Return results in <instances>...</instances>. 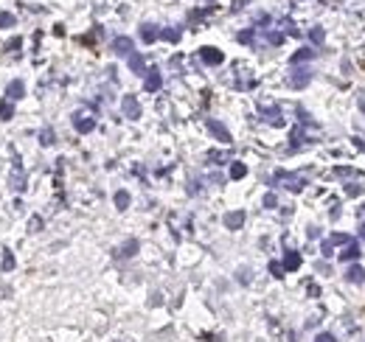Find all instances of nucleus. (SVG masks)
<instances>
[{"mask_svg": "<svg viewBox=\"0 0 365 342\" xmlns=\"http://www.w3.org/2000/svg\"><path fill=\"white\" fill-rule=\"evenodd\" d=\"M287 82H289L292 90H304V87L312 82V71H309V68H295V65H292V73L287 76Z\"/></svg>", "mask_w": 365, "mask_h": 342, "instance_id": "nucleus-1", "label": "nucleus"}, {"mask_svg": "<svg viewBox=\"0 0 365 342\" xmlns=\"http://www.w3.org/2000/svg\"><path fill=\"white\" fill-rule=\"evenodd\" d=\"M275 180H281V182H284V188H287V191H292V194H301V191H304V185H307V180H304L301 174H287V171H278V174H275Z\"/></svg>", "mask_w": 365, "mask_h": 342, "instance_id": "nucleus-2", "label": "nucleus"}, {"mask_svg": "<svg viewBox=\"0 0 365 342\" xmlns=\"http://www.w3.org/2000/svg\"><path fill=\"white\" fill-rule=\"evenodd\" d=\"M121 110H124V118H140V104H138L135 95H124V101H121Z\"/></svg>", "mask_w": 365, "mask_h": 342, "instance_id": "nucleus-3", "label": "nucleus"}, {"mask_svg": "<svg viewBox=\"0 0 365 342\" xmlns=\"http://www.w3.org/2000/svg\"><path fill=\"white\" fill-rule=\"evenodd\" d=\"M200 59L205 62V65H222L225 62V56H222V51H217V48H200Z\"/></svg>", "mask_w": 365, "mask_h": 342, "instance_id": "nucleus-4", "label": "nucleus"}, {"mask_svg": "<svg viewBox=\"0 0 365 342\" xmlns=\"http://www.w3.org/2000/svg\"><path fill=\"white\" fill-rule=\"evenodd\" d=\"M73 127H76V132L88 135V132L96 129V118H93V115H85V113H76V115H73Z\"/></svg>", "mask_w": 365, "mask_h": 342, "instance_id": "nucleus-5", "label": "nucleus"}, {"mask_svg": "<svg viewBox=\"0 0 365 342\" xmlns=\"http://www.w3.org/2000/svg\"><path fill=\"white\" fill-rule=\"evenodd\" d=\"M23 95H26V85H23L20 79H14L11 85L6 87V101H11V104H14V101H20Z\"/></svg>", "mask_w": 365, "mask_h": 342, "instance_id": "nucleus-6", "label": "nucleus"}, {"mask_svg": "<svg viewBox=\"0 0 365 342\" xmlns=\"http://www.w3.org/2000/svg\"><path fill=\"white\" fill-rule=\"evenodd\" d=\"M245 219H247L245 211H230V214H225L222 222H225V227H228V230H239V227L245 224Z\"/></svg>", "mask_w": 365, "mask_h": 342, "instance_id": "nucleus-7", "label": "nucleus"}, {"mask_svg": "<svg viewBox=\"0 0 365 342\" xmlns=\"http://www.w3.org/2000/svg\"><path fill=\"white\" fill-rule=\"evenodd\" d=\"M113 51H115L118 56H130V53H133V40H130V37H115V40H113Z\"/></svg>", "mask_w": 365, "mask_h": 342, "instance_id": "nucleus-8", "label": "nucleus"}, {"mask_svg": "<svg viewBox=\"0 0 365 342\" xmlns=\"http://www.w3.org/2000/svg\"><path fill=\"white\" fill-rule=\"evenodd\" d=\"M160 85H163V79H160L158 68H149V71H146V90H149V93H158Z\"/></svg>", "mask_w": 365, "mask_h": 342, "instance_id": "nucleus-9", "label": "nucleus"}, {"mask_svg": "<svg viewBox=\"0 0 365 342\" xmlns=\"http://www.w3.org/2000/svg\"><path fill=\"white\" fill-rule=\"evenodd\" d=\"M346 281H349V284H365V269L360 266V264L349 266V272H346Z\"/></svg>", "mask_w": 365, "mask_h": 342, "instance_id": "nucleus-10", "label": "nucleus"}, {"mask_svg": "<svg viewBox=\"0 0 365 342\" xmlns=\"http://www.w3.org/2000/svg\"><path fill=\"white\" fill-rule=\"evenodd\" d=\"M281 266H284V269H287V272H295V269H298V266H301V256H298V253H295V250H289V253H287V256H284V264H281Z\"/></svg>", "mask_w": 365, "mask_h": 342, "instance_id": "nucleus-11", "label": "nucleus"}, {"mask_svg": "<svg viewBox=\"0 0 365 342\" xmlns=\"http://www.w3.org/2000/svg\"><path fill=\"white\" fill-rule=\"evenodd\" d=\"M208 129H211V132H214V135H217V138H220L222 143H230V132L225 127H222L220 121H208Z\"/></svg>", "mask_w": 365, "mask_h": 342, "instance_id": "nucleus-12", "label": "nucleus"}, {"mask_svg": "<svg viewBox=\"0 0 365 342\" xmlns=\"http://www.w3.org/2000/svg\"><path fill=\"white\" fill-rule=\"evenodd\" d=\"M127 59H130V68H133V73H140V76L146 73V65H143V56H140V53H135V51H133Z\"/></svg>", "mask_w": 365, "mask_h": 342, "instance_id": "nucleus-13", "label": "nucleus"}, {"mask_svg": "<svg viewBox=\"0 0 365 342\" xmlns=\"http://www.w3.org/2000/svg\"><path fill=\"white\" fill-rule=\"evenodd\" d=\"M354 258H360V244L357 242H349L346 250L340 253V261H354Z\"/></svg>", "mask_w": 365, "mask_h": 342, "instance_id": "nucleus-14", "label": "nucleus"}, {"mask_svg": "<svg viewBox=\"0 0 365 342\" xmlns=\"http://www.w3.org/2000/svg\"><path fill=\"white\" fill-rule=\"evenodd\" d=\"M160 37V31H155V26H140V40L143 43H155Z\"/></svg>", "mask_w": 365, "mask_h": 342, "instance_id": "nucleus-15", "label": "nucleus"}, {"mask_svg": "<svg viewBox=\"0 0 365 342\" xmlns=\"http://www.w3.org/2000/svg\"><path fill=\"white\" fill-rule=\"evenodd\" d=\"M312 56H315V51H312V48H301V51H298V53H295V56H292L289 62H292V65L298 68L301 62H307V59H312Z\"/></svg>", "mask_w": 365, "mask_h": 342, "instance_id": "nucleus-16", "label": "nucleus"}, {"mask_svg": "<svg viewBox=\"0 0 365 342\" xmlns=\"http://www.w3.org/2000/svg\"><path fill=\"white\" fill-rule=\"evenodd\" d=\"M115 208L118 211H127L130 208V194L127 191H115Z\"/></svg>", "mask_w": 365, "mask_h": 342, "instance_id": "nucleus-17", "label": "nucleus"}, {"mask_svg": "<svg viewBox=\"0 0 365 342\" xmlns=\"http://www.w3.org/2000/svg\"><path fill=\"white\" fill-rule=\"evenodd\" d=\"M135 253H138V242H135V239H130V242H127V244L118 250V256H121V258H133Z\"/></svg>", "mask_w": 365, "mask_h": 342, "instance_id": "nucleus-18", "label": "nucleus"}, {"mask_svg": "<svg viewBox=\"0 0 365 342\" xmlns=\"http://www.w3.org/2000/svg\"><path fill=\"white\" fill-rule=\"evenodd\" d=\"M11 115H14V104H11V101H3V104H0V118L9 121Z\"/></svg>", "mask_w": 365, "mask_h": 342, "instance_id": "nucleus-19", "label": "nucleus"}, {"mask_svg": "<svg viewBox=\"0 0 365 342\" xmlns=\"http://www.w3.org/2000/svg\"><path fill=\"white\" fill-rule=\"evenodd\" d=\"M245 174H247L245 163H230V177H233V180H242Z\"/></svg>", "mask_w": 365, "mask_h": 342, "instance_id": "nucleus-20", "label": "nucleus"}, {"mask_svg": "<svg viewBox=\"0 0 365 342\" xmlns=\"http://www.w3.org/2000/svg\"><path fill=\"white\" fill-rule=\"evenodd\" d=\"M346 194L349 197H360V194H365V185L363 182H351V185H346Z\"/></svg>", "mask_w": 365, "mask_h": 342, "instance_id": "nucleus-21", "label": "nucleus"}, {"mask_svg": "<svg viewBox=\"0 0 365 342\" xmlns=\"http://www.w3.org/2000/svg\"><path fill=\"white\" fill-rule=\"evenodd\" d=\"M9 269H14V256H11V250H3V272H9Z\"/></svg>", "mask_w": 365, "mask_h": 342, "instance_id": "nucleus-22", "label": "nucleus"}, {"mask_svg": "<svg viewBox=\"0 0 365 342\" xmlns=\"http://www.w3.org/2000/svg\"><path fill=\"white\" fill-rule=\"evenodd\" d=\"M309 40H312L315 45L326 43V34H323V28H312V31H309Z\"/></svg>", "mask_w": 365, "mask_h": 342, "instance_id": "nucleus-23", "label": "nucleus"}, {"mask_svg": "<svg viewBox=\"0 0 365 342\" xmlns=\"http://www.w3.org/2000/svg\"><path fill=\"white\" fill-rule=\"evenodd\" d=\"M320 253H323V256H326V258H331V256H334V244H331V242L326 239V242L320 244Z\"/></svg>", "mask_w": 365, "mask_h": 342, "instance_id": "nucleus-24", "label": "nucleus"}, {"mask_svg": "<svg viewBox=\"0 0 365 342\" xmlns=\"http://www.w3.org/2000/svg\"><path fill=\"white\" fill-rule=\"evenodd\" d=\"M270 272H273V278H284V272H287V269H284L278 261H270Z\"/></svg>", "mask_w": 365, "mask_h": 342, "instance_id": "nucleus-25", "label": "nucleus"}, {"mask_svg": "<svg viewBox=\"0 0 365 342\" xmlns=\"http://www.w3.org/2000/svg\"><path fill=\"white\" fill-rule=\"evenodd\" d=\"M29 230H31V233H40V230H43V219H40V216H34V219L29 222Z\"/></svg>", "mask_w": 365, "mask_h": 342, "instance_id": "nucleus-26", "label": "nucleus"}, {"mask_svg": "<svg viewBox=\"0 0 365 342\" xmlns=\"http://www.w3.org/2000/svg\"><path fill=\"white\" fill-rule=\"evenodd\" d=\"M329 242H331V244H349V242H354V239H349V236H343V233H334Z\"/></svg>", "mask_w": 365, "mask_h": 342, "instance_id": "nucleus-27", "label": "nucleus"}, {"mask_svg": "<svg viewBox=\"0 0 365 342\" xmlns=\"http://www.w3.org/2000/svg\"><path fill=\"white\" fill-rule=\"evenodd\" d=\"M160 37L169 40V43H178L180 40V31H160Z\"/></svg>", "mask_w": 365, "mask_h": 342, "instance_id": "nucleus-28", "label": "nucleus"}, {"mask_svg": "<svg viewBox=\"0 0 365 342\" xmlns=\"http://www.w3.org/2000/svg\"><path fill=\"white\" fill-rule=\"evenodd\" d=\"M6 26H14V17L6 14V11H0V28H6Z\"/></svg>", "mask_w": 365, "mask_h": 342, "instance_id": "nucleus-29", "label": "nucleus"}, {"mask_svg": "<svg viewBox=\"0 0 365 342\" xmlns=\"http://www.w3.org/2000/svg\"><path fill=\"white\" fill-rule=\"evenodd\" d=\"M334 174H337V177H354L357 171H354V169H346V166H337V169H334Z\"/></svg>", "mask_w": 365, "mask_h": 342, "instance_id": "nucleus-30", "label": "nucleus"}, {"mask_svg": "<svg viewBox=\"0 0 365 342\" xmlns=\"http://www.w3.org/2000/svg\"><path fill=\"white\" fill-rule=\"evenodd\" d=\"M53 143V132L51 129H43V146H51Z\"/></svg>", "mask_w": 365, "mask_h": 342, "instance_id": "nucleus-31", "label": "nucleus"}, {"mask_svg": "<svg viewBox=\"0 0 365 342\" xmlns=\"http://www.w3.org/2000/svg\"><path fill=\"white\" fill-rule=\"evenodd\" d=\"M275 205H278L275 194H267V197H264V208H275Z\"/></svg>", "mask_w": 365, "mask_h": 342, "instance_id": "nucleus-32", "label": "nucleus"}, {"mask_svg": "<svg viewBox=\"0 0 365 342\" xmlns=\"http://www.w3.org/2000/svg\"><path fill=\"white\" fill-rule=\"evenodd\" d=\"M239 43H253V31H242L239 34Z\"/></svg>", "mask_w": 365, "mask_h": 342, "instance_id": "nucleus-33", "label": "nucleus"}, {"mask_svg": "<svg viewBox=\"0 0 365 342\" xmlns=\"http://www.w3.org/2000/svg\"><path fill=\"white\" fill-rule=\"evenodd\" d=\"M239 281L242 284H250V269H239Z\"/></svg>", "mask_w": 365, "mask_h": 342, "instance_id": "nucleus-34", "label": "nucleus"}, {"mask_svg": "<svg viewBox=\"0 0 365 342\" xmlns=\"http://www.w3.org/2000/svg\"><path fill=\"white\" fill-rule=\"evenodd\" d=\"M357 104H360V110L365 113V90H357Z\"/></svg>", "mask_w": 365, "mask_h": 342, "instance_id": "nucleus-35", "label": "nucleus"}, {"mask_svg": "<svg viewBox=\"0 0 365 342\" xmlns=\"http://www.w3.org/2000/svg\"><path fill=\"white\" fill-rule=\"evenodd\" d=\"M354 149H357V152H365V140H363V138H354Z\"/></svg>", "mask_w": 365, "mask_h": 342, "instance_id": "nucleus-36", "label": "nucleus"}, {"mask_svg": "<svg viewBox=\"0 0 365 342\" xmlns=\"http://www.w3.org/2000/svg\"><path fill=\"white\" fill-rule=\"evenodd\" d=\"M315 342H337V340H334L331 334H318V340H315Z\"/></svg>", "mask_w": 365, "mask_h": 342, "instance_id": "nucleus-37", "label": "nucleus"}, {"mask_svg": "<svg viewBox=\"0 0 365 342\" xmlns=\"http://www.w3.org/2000/svg\"><path fill=\"white\" fill-rule=\"evenodd\" d=\"M329 216H331V219H337V216H340V205H337V202L331 205V211H329Z\"/></svg>", "mask_w": 365, "mask_h": 342, "instance_id": "nucleus-38", "label": "nucleus"}, {"mask_svg": "<svg viewBox=\"0 0 365 342\" xmlns=\"http://www.w3.org/2000/svg\"><path fill=\"white\" fill-rule=\"evenodd\" d=\"M360 216H363V219H365V205H363V208H360Z\"/></svg>", "mask_w": 365, "mask_h": 342, "instance_id": "nucleus-39", "label": "nucleus"}, {"mask_svg": "<svg viewBox=\"0 0 365 342\" xmlns=\"http://www.w3.org/2000/svg\"><path fill=\"white\" fill-rule=\"evenodd\" d=\"M360 236H363V239H365V224H363V230H360Z\"/></svg>", "mask_w": 365, "mask_h": 342, "instance_id": "nucleus-40", "label": "nucleus"}]
</instances>
